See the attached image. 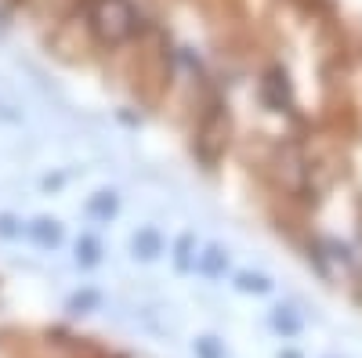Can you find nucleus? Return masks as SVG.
Instances as JSON below:
<instances>
[{"mask_svg": "<svg viewBox=\"0 0 362 358\" xmlns=\"http://www.w3.org/2000/svg\"><path fill=\"white\" fill-rule=\"evenodd\" d=\"M134 8L127 0H98L95 15H90V29L102 44H124L134 33Z\"/></svg>", "mask_w": 362, "mask_h": 358, "instance_id": "obj_1", "label": "nucleus"}, {"mask_svg": "<svg viewBox=\"0 0 362 358\" xmlns=\"http://www.w3.org/2000/svg\"><path fill=\"white\" fill-rule=\"evenodd\" d=\"M134 253L138 257H145V261H153V257H160V250H163V243H160V232L156 228H141L138 235H134Z\"/></svg>", "mask_w": 362, "mask_h": 358, "instance_id": "obj_2", "label": "nucleus"}, {"mask_svg": "<svg viewBox=\"0 0 362 358\" xmlns=\"http://www.w3.org/2000/svg\"><path fill=\"white\" fill-rule=\"evenodd\" d=\"M225 268H228L225 250H221V246H206V253L199 257V272L214 279V275H225Z\"/></svg>", "mask_w": 362, "mask_h": 358, "instance_id": "obj_3", "label": "nucleus"}, {"mask_svg": "<svg viewBox=\"0 0 362 358\" xmlns=\"http://www.w3.org/2000/svg\"><path fill=\"white\" fill-rule=\"evenodd\" d=\"M29 235H33L40 246H58L62 243V228H58V221H37L33 228H29Z\"/></svg>", "mask_w": 362, "mask_h": 358, "instance_id": "obj_4", "label": "nucleus"}, {"mask_svg": "<svg viewBox=\"0 0 362 358\" xmlns=\"http://www.w3.org/2000/svg\"><path fill=\"white\" fill-rule=\"evenodd\" d=\"M87 214H98V217L116 214V196H112V192H98V199L87 203Z\"/></svg>", "mask_w": 362, "mask_h": 358, "instance_id": "obj_5", "label": "nucleus"}, {"mask_svg": "<svg viewBox=\"0 0 362 358\" xmlns=\"http://www.w3.org/2000/svg\"><path fill=\"white\" fill-rule=\"evenodd\" d=\"M76 261L80 264H98V243H95V239H90V235H83L80 239V243H76Z\"/></svg>", "mask_w": 362, "mask_h": 358, "instance_id": "obj_6", "label": "nucleus"}, {"mask_svg": "<svg viewBox=\"0 0 362 358\" xmlns=\"http://www.w3.org/2000/svg\"><path fill=\"white\" fill-rule=\"evenodd\" d=\"M235 282H239V290H254V293H264V290L272 286L264 275H250V272H243V275H239Z\"/></svg>", "mask_w": 362, "mask_h": 358, "instance_id": "obj_7", "label": "nucleus"}, {"mask_svg": "<svg viewBox=\"0 0 362 358\" xmlns=\"http://www.w3.org/2000/svg\"><path fill=\"white\" fill-rule=\"evenodd\" d=\"M189 250H192V235H181L177 239V268H181V272L189 268Z\"/></svg>", "mask_w": 362, "mask_h": 358, "instance_id": "obj_8", "label": "nucleus"}, {"mask_svg": "<svg viewBox=\"0 0 362 358\" xmlns=\"http://www.w3.org/2000/svg\"><path fill=\"white\" fill-rule=\"evenodd\" d=\"M283 358H297V354H283Z\"/></svg>", "mask_w": 362, "mask_h": 358, "instance_id": "obj_9", "label": "nucleus"}]
</instances>
